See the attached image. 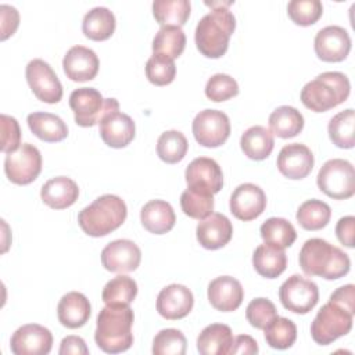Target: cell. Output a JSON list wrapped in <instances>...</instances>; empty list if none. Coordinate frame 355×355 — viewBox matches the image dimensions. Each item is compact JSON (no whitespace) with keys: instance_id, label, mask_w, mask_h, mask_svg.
Listing matches in <instances>:
<instances>
[{"instance_id":"26","label":"cell","mask_w":355,"mask_h":355,"mask_svg":"<svg viewBox=\"0 0 355 355\" xmlns=\"http://www.w3.org/2000/svg\"><path fill=\"white\" fill-rule=\"evenodd\" d=\"M140 220L146 230L153 234H164L172 230L176 215L172 205L164 200H151L140 211Z\"/></svg>"},{"instance_id":"33","label":"cell","mask_w":355,"mask_h":355,"mask_svg":"<svg viewBox=\"0 0 355 355\" xmlns=\"http://www.w3.org/2000/svg\"><path fill=\"white\" fill-rule=\"evenodd\" d=\"M191 4L189 0H155L153 15L161 26H182L190 17Z\"/></svg>"},{"instance_id":"17","label":"cell","mask_w":355,"mask_h":355,"mask_svg":"<svg viewBox=\"0 0 355 355\" xmlns=\"http://www.w3.org/2000/svg\"><path fill=\"white\" fill-rule=\"evenodd\" d=\"M100 137L112 148L126 147L136 135V125L133 119L119 111V108L110 110L98 122Z\"/></svg>"},{"instance_id":"10","label":"cell","mask_w":355,"mask_h":355,"mask_svg":"<svg viewBox=\"0 0 355 355\" xmlns=\"http://www.w3.org/2000/svg\"><path fill=\"white\" fill-rule=\"evenodd\" d=\"M282 305L298 315H305L315 308L319 301V288L316 283L300 275H293L279 288Z\"/></svg>"},{"instance_id":"42","label":"cell","mask_w":355,"mask_h":355,"mask_svg":"<svg viewBox=\"0 0 355 355\" xmlns=\"http://www.w3.org/2000/svg\"><path fill=\"white\" fill-rule=\"evenodd\" d=\"M186 348V337L178 329H164L153 340L154 355H184Z\"/></svg>"},{"instance_id":"22","label":"cell","mask_w":355,"mask_h":355,"mask_svg":"<svg viewBox=\"0 0 355 355\" xmlns=\"http://www.w3.org/2000/svg\"><path fill=\"white\" fill-rule=\"evenodd\" d=\"M208 301L220 312L236 311L244 298L241 283L232 276H219L208 284Z\"/></svg>"},{"instance_id":"18","label":"cell","mask_w":355,"mask_h":355,"mask_svg":"<svg viewBox=\"0 0 355 355\" xmlns=\"http://www.w3.org/2000/svg\"><path fill=\"white\" fill-rule=\"evenodd\" d=\"M229 208L237 219L244 222L252 220L265 211L266 194L254 183H243L233 190Z\"/></svg>"},{"instance_id":"46","label":"cell","mask_w":355,"mask_h":355,"mask_svg":"<svg viewBox=\"0 0 355 355\" xmlns=\"http://www.w3.org/2000/svg\"><path fill=\"white\" fill-rule=\"evenodd\" d=\"M277 316V309L275 304L268 298L252 300L245 309V318L250 324L255 329L263 330Z\"/></svg>"},{"instance_id":"23","label":"cell","mask_w":355,"mask_h":355,"mask_svg":"<svg viewBox=\"0 0 355 355\" xmlns=\"http://www.w3.org/2000/svg\"><path fill=\"white\" fill-rule=\"evenodd\" d=\"M233 234V226L227 216L212 212L198 222L196 236L198 243L207 250H218L225 247Z\"/></svg>"},{"instance_id":"25","label":"cell","mask_w":355,"mask_h":355,"mask_svg":"<svg viewBox=\"0 0 355 355\" xmlns=\"http://www.w3.org/2000/svg\"><path fill=\"white\" fill-rule=\"evenodd\" d=\"M40 197L47 207L64 209L75 204L79 197V187L71 178L55 176L42 186Z\"/></svg>"},{"instance_id":"21","label":"cell","mask_w":355,"mask_h":355,"mask_svg":"<svg viewBox=\"0 0 355 355\" xmlns=\"http://www.w3.org/2000/svg\"><path fill=\"white\" fill-rule=\"evenodd\" d=\"M100 61L97 54L85 46L71 47L62 60V68L73 82H86L96 78L98 72Z\"/></svg>"},{"instance_id":"37","label":"cell","mask_w":355,"mask_h":355,"mask_svg":"<svg viewBox=\"0 0 355 355\" xmlns=\"http://www.w3.org/2000/svg\"><path fill=\"white\" fill-rule=\"evenodd\" d=\"M136 295H137V283L126 275H118L116 277L107 282L101 293V300L104 301L105 305H114V304L130 305L136 298Z\"/></svg>"},{"instance_id":"45","label":"cell","mask_w":355,"mask_h":355,"mask_svg":"<svg viewBox=\"0 0 355 355\" xmlns=\"http://www.w3.org/2000/svg\"><path fill=\"white\" fill-rule=\"evenodd\" d=\"M239 94V85L234 78L226 73L212 75L205 85V96L215 103L226 101Z\"/></svg>"},{"instance_id":"16","label":"cell","mask_w":355,"mask_h":355,"mask_svg":"<svg viewBox=\"0 0 355 355\" xmlns=\"http://www.w3.org/2000/svg\"><path fill=\"white\" fill-rule=\"evenodd\" d=\"M313 49L322 61L340 62L349 54L351 37L343 26L329 25L316 33Z\"/></svg>"},{"instance_id":"30","label":"cell","mask_w":355,"mask_h":355,"mask_svg":"<svg viewBox=\"0 0 355 355\" xmlns=\"http://www.w3.org/2000/svg\"><path fill=\"white\" fill-rule=\"evenodd\" d=\"M240 147L250 159H266L275 147L273 133L265 126H251L241 135Z\"/></svg>"},{"instance_id":"8","label":"cell","mask_w":355,"mask_h":355,"mask_svg":"<svg viewBox=\"0 0 355 355\" xmlns=\"http://www.w3.org/2000/svg\"><path fill=\"white\" fill-rule=\"evenodd\" d=\"M69 107L73 111L76 125L92 128L112 108H119L116 98H103L94 87H80L71 93Z\"/></svg>"},{"instance_id":"50","label":"cell","mask_w":355,"mask_h":355,"mask_svg":"<svg viewBox=\"0 0 355 355\" xmlns=\"http://www.w3.org/2000/svg\"><path fill=\"white\" fill-rule=\"evenodd\" d=\"M354 227H355V218L352 215L340 218L336 225V236L338 241L349 248L354 247Z\"/></svg>"},{"instance_id":"49","label":"cell","mask_w":355,"mask_h":355,"mask_svg":"<svg viewBox=\"0 0 355 355\" xmlns=\"http://www.w3.org/2000/svg\"><path fill=\"white\" fill-rule=\"evenodd\" d=\"M329 301L341 305L351 313H355V286L345 284L338 287L336 291L331 293Z\"/></svg>"},{"instance_id":"41","label":"cell","mask_w":355,"mask_h":355,"mask_svg":"<svg viewBox=\"0 0 355 355\" xmlns=\"http://www.w3.org/2000/svg\"><path fill=\"white\" fill-rule=\"evenodd\" d=\"M182 211L193 219H204L214 211V197L186 189L180 196Z\"/></svg>"},{"instance_id":"15","label":"cell","mask_w":355,"mask_h":355,"mask_svg":"<svg viewBox=\"0 0 355 355\" xmlns=\"http://www.w3.org/2000/svg\"><path fill=\"white\" fill-rule=\"evenodd\" d=\"M141 261L139 245L128 239H118L108 243L101 251L104 269L114 273H128L137 269Z\"/></svg>"},{"instance_id":"31","label":"cell","mask_w":355,"mask_h":355,"mask_svg":"<svg viewBox=\"0 0 355 355\" xmlns=\"http://www.w3.org/2000/svg\"><path fill=\"white\" fill-rule=\"evenodd\" d=\"M115 15L107 7H94L83 17L82 31L86 37L101 42L112 36L115 31Z\"/></svg>"},{"instance_id":"27","label":"cell","mask_w":355,"mask_h":355,"mask_svg":"<svg viewBox=\"0 0 355 355\" xmlns=\"http://www.w3.org/2000/svg\"><path fill=\"white\" fill-rule=\"evenodd\" d=\"M233 333L227 324L212 323L197 337V349L201 355H226L233 344Z\"/></svg>"},{"instance_id":"6","label":"cell","mask_w":355,"mask_h":355,"mask_svg":"<svg viewBox=\"0 0 355 355\" xmlns=\"http://www.w3.org/2000/svg\"><path fill=\"white\" fill-rule=\"evenodd\" d=\"M354 313L341 305L329 301L316 313L311 323V336L319 345H329L348 334L352 329Z\"/></svg>"},{"instance_id":"5","label":"cell","mask_w":355,"mask_h":355,"mask_svg":"<svg viewBox=\"0 0 355 355\" xmlns=\"http://www.w3.org/2000/svg\"><path fill=\"white\" fill-rule=\"evenodd\" d=\"M351 85L347 75L341 72H323L308 82L300 94L301 103L313 112H326L349 96Z\"/></svg>"},{"instance_id":"7","label":"cell","mask_w":355,"mask_h":355,"mask_svg":"<svg viewBox=\"0 0 355 355\" xmlns=\"http://www.w3.org/2000/svg\"><path fill=\"white\" fill-rule=\"evenodd\" d=\"M320 191L334 200H347L355 193V171L349 161L333 158L326 161L316 176Z\"/></svg>"},{"instance_id":"9","label":"cell","mask_w":355,"mask_h":355,"mask_svg":"<svg viewBox=\"0 0 355 355\" xmlns=\"http://www.w3.org/2000/svg\"><path fill=\"white\" fill-rule=\"evenodd\" d=\"M4 172L15 184H29L42 172V154L31 143H22L18 150L8 153L4 159Z\"/></svg>"},{"instance_id":"32","label":"cell","mask_w":355,"mask_h":355,"mask_svg":"<svg viewBox=\"0 0 355 355\" xmlns=\"http://www.w3.org/2000/svg\"><path fill=\"white\" fill-rule=\"evenodd\" d=\"M269 130L277 137L290 139L301 133L304 128V116L297 108L291 105H282L269 115Z\"/></svg>"},{"instance_id":"47","label":"cell","mask_w":355,"mask_h":355,"mask_svg":"<svg viewBox=\"0 0 355 355\" xmlns=\"http://www.w3.org/2000/svg\"><path fill=\"white\" fill-rule=\"evenodd\" d=\"M1 151L8 154L19 148L21 146V129L18 121L14 116L1 114Z\"/></svg>"},{"instance_id":"24","label":"cell","mask_w":355,"mask_h":355,"mask_svg":"<svg viewBox=\"0 0 355 355\" xmlns=\"http://www.w3.org/2000/svg\"><path fill=\"white\" fill-rule=\"evenodd\" d=\"M90 302L85 294L69 291L61 297L57 305L58 322L68 329H79L90 318Z\"/></svg>"},{"instance_id":"14","label":"cell","mask_w":355,"mask_h":355,"mask_svg":"<svg viewBox=\"0 0 355 355\" xmlns=\"http://www.w3.org/2000/svg\"><path fill=\"white\" fill-rule=\"evenodd\" d=\"M10 347L15 355H47L53 347V334L42 324H24L12 333Z\"/></svg>"},{"instance_id":"3","label":"cell","mask_w":355,"mask_h":355,"mask_svg":"<svg viewBox=\"0 0 355 355\" xmlns=\"http://www.w3.org/2000/svg\"><path fill=\"white\" fill-rule=\"evenodd\" d=\"M236 29V18L229 8H212L197 24L194 40L198 51L208 58L222 57Z\"/></svg>"},{"instance_id":"39","label":"cell","mask_w":355,"mask_h":355,"mask_svg":"<svg viewBox=\"0 0 355 355\" xmlns=\"http://www.w3.org/2000/svg\"><path fill=\"white\" fill-rule=\"evenodd\" d=\"M266 344L275 349H287L297 340V326L291 319L276 316L265 329Z\"/></svg>"},{"instance_id":"4","label":"cell","mask_w":355,"mask_h":355,"mask_svg":"<svg viewBox=\"0 0 355 355\" xmlns=\"http://www.w3.org/2000/svg\"><path fill=\"white\" fill-rule=\"evenodd\" d=\"M126 215L128 208L121 197L104 194L79 212L78 222L87 236L103 237L122 226Z\"/></svg>"},{"instance_id":"1","label":"cell","mask_w":355,"mask_h":355,"mask_svg":"<svg viewBox=\"0 0 355 355\" xmlns=\"http://www.w3.org/2000/svg\"><path fill=\"white\" fill-rule=\"evenodd\" d=\"M133 311L129 305H105L97 315L94 341L107 354L128 351L133 344Z\"/></svg>"},{"instance_id":"29","label":"cell","mask_w":355,"mask_h":355,"mask_svg":"<svg viewBox=\"0 0 355 355\" xmlns=\"http://www.w3.org/2000/svg\"><path fill=\"white\" fill-rule=\"evenodd\" d=\"M31 132L43 141L57 143L68 136L65 122L51 112H32L26 118Z\"/></svg>"},{"instance_id":"36","label":"cell","mask_w":355,"mask_h":355,"mask_svg":"<svg viewBox=\"0 0 355 355\" xmlns=\"http://www.w3.org/2000/svg\"><path fill=\"white\" fill-rule=\"evenodd\" d=\"M355 112L352 108H347L336 114L327 126L329 137L340 148H352L355 144Z\"/></svg>"},{"instance_id":"35","label":"cell","mask_w":355,"mask_h":355,"mask_svg":"<svg viewBox=\"0 0 355 355\" xmlns=\"http://www.w3.org/2000/svg\"><path fill=\"white\" fill-rule=\"evenodd\" d=\"M186 35L179 26H161L153 39V54H162L172 60L182 55Z\"/></svg>"},{"instance_id":"40","label":"cell","mask_w":355,"mask_h":355,"mask_svg":"<svg viewBox=\"0 0 355 355\" xmlns=\"http://www.w3.org/2000/svg\"><path fill=\"white\" fill-rule=\"evenodd\" d=\"M189 148L186 136L179 130H166L157 140V154L166 164L180 162Z\"/></svg>"},{"instance_id":"2","label":"cell","mask_w":355,"mask_h":355,"mask_svg":"<svg viewBox=\"0 0 355 355\" xmlns=\"http://www.w3.org/2000/svg\"><path fill=\"white\" fill-rule=\"evenodd\" d=\"M300 266L306 276H319L326 280H336L349 272V257L329 241L313 237L308 239L298 255Z\"/></svg>"},{"instance_id":"43","label":"cell","mask_w":355,"mask_h":355,"mask_svg":"<svg viewBox=\"0 0 355 355\" xmlns=\"http://www.w3.org/2000/svg\"><path fill=\"white\" fill-rule=\"evenodd\" d=\"M176 75L175 61L162 54H153L146 64V76L155 86H165L173 82Z\"/></svg>"},{"instance_id":"44","label":"cell","mask_w":355,"mask_h":355,"mask_svg":"<svg viewBox=\"0 0 355 355\" xmlns=\"http://www.w3.org/2000/svg\"><path fill=\"white\" fill-rule=\"evenodd\" d=\"M287 14L295 25L309 26L322 17L323 6L319 0H293L287 4Z\"/></svg>"},{"instance_id":"53","label":"cell","mask_w":355,"mask_h":355,"mask_svg":"<svg viewBox=\"0 0 355 355\" xmlns=\"http://www.w3.org/2000/svg\"><path fill=\"white\" fill-rule=\"evenodd\" d=\"M234 1H205V6L211 7V8H227L229 6H232Z\"/></svg>"},{"instance_id":"19","label":"cell","mask_w":355,"mask_h":355,"mask_svg":"<svg viewBox=\"0 0 355 355\" xmlns=\"http://www.w3.org/2000/svg\"><path fill=\"white\" fill-rule=\"evenodd\" d=\"M315 159L312 151L301 143L286 144L277 155V169L279 172L293 180L306 178L312 168Z\"/></svg>"},{"instance_id":"38","label":"cell","mask_w":355,"mask_h":355,"mask_svg":"<svg viewBox=\"0 0 355 355\" xmlns=\"http://www.w3.org/2000/svg\"><path fill=\"white\" fill-rule=\"evenodd\" d=\"M259 233L265 243L276 245L279 248L290 247L297 239V232L294 226L284 218L266 219L261 225Z\"/></svg>"},{"instance_id":"34","label":"cell","mask_w":355,"mask_h":355,"mask_svg":"<svg viewBox=\"0 0 355 355\" xmlns=\"http://www.w3.org/2000/svg\"><path fill=\"white\" fill-rule=\"evenodd\" d=\"M331 216L329 204L322 200L311 198L304 201L297 209V220L305 230H320L323 229Z\"/></svg>"},{"instance_id":"51","label":"cell","mask_w":355,"mask_h":355,"mask_svg":"<svg viewBox=\"0 0 355 355\" xmlns=\"http://www.w3.org/2000/svg\"><path fill=\"white\" fill-rule=\"evenodd\" d=\"M60 355H87L89 348L86 347V343L79 336H67L62 338L58 349Z\"/></svg>"},{"instance_id":"28","label":"cell","mask_w":355,"mask_h":355,"mask_svg":"<svg viewBox=\"0 0 355 355\" xmlns=\"http://www.w3.org/2000/svg\"><path fill=\"white\" fill-rule=\"evenodd\" d=\"M252 265L258 275L266 279L279 277L287 266V257L284 248L272 244H261L252 254Z\"/></svg>"},{"instance_id":"52","label":"cell","mask_w":355,"mask_h":355,"mask_svg":"<svg viewBox=\"0 0 355 355\" xmlns=\"http://www.w3.org/2000/svg\"><path fill=\"white\" fill-rule=\"evenodd\" d=\"M258 343L248 334H240L233 338V344L229 349L230 355L244 354V355H254L258 354Z\"/></svg>"},{"instance_id":"11","label":"cell","mask_w":355,"mask_h":355,"mask_svg":"<svg viewBox=\"0 0 355 355\" xmlns=\"http://www.w3.org/2000/svg\"><path fill=\"white\" fill-rule=\"evenodd\" d=\"M191 129L198 144L215 148L227 140L230 135V121L225 112L208 108L194 116Z\"/></svg>"},{"instance_id":"48","label":"cell","mask_w":355,"mask_h":355,"mask_svg":"<svg viewBox=\"0 0 355 355\" xmlns=\"http://www.w3.org/2000/svg\"><path fill=\"white\" fill-rule=\"evenodd\" d=\"M0 21H1V35L0 39L6 40L12 36L19 25V12L15 7L1 4L0 6Z\"/></svg>"},{"instance_id":"20","label":"cell","mask_w":355,"mask_h":355,"mask_svg":"<svg viewBox=\"0 0 355 355\" xmlns=\"http://www.w3.org/2000/svg\"><path fill=\"white\" fill-rule=\"evenodd\" d=\"M193 305L194 297L190 288L178 283L164 287L157 297V311L168 320H178L187 316Z\"/></svg>"},{"instance_id":"13","label":"cell","mask_w":355,"mask_h":355,"mask_svg":"<svg viewBox=\"0 0 355 355\" xmlns=\"http://www.w3.org/2000/svg\"><path fill=\"white\" fill-rule=\"evenodd\" d=\"M187 189L204 193L216 194L223 186V173L219 164L208 157H198L193 159L184 172Z\"/></svg>"},{"instance_id":"12","label":"cell","mask_w":355,"mask_h":355,"mask_svg":"<svg viewBox=\"0 0 355 355\" xmlns=\"http://www.w3.org/2000/svg\"><path fill=\"white\" fill-rule=\"evenodd\" d=\"M26 82L33 94L43 103L55 104L62 98V85L53 68L40 58H33L25 69Z\"/></svg>"}]
</instances>
